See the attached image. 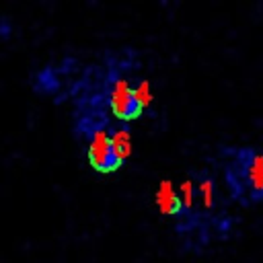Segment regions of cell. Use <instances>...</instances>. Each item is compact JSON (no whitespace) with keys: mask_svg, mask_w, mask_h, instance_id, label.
Masks as SVG:
<instances>
[{"mask_svg":"<svg viewBox=\"0 0 263 263\" xmlns=\"http://www.w3.org/2000/svg\"><path fill=\"white\" fill-rule=\"evenodd\" d=\"M224 179L240 203H263V152L255 146H224Z\"/></svg>","mask_w":263,"mask_h":263,"instance_id":"obj_1","label":"cell"},{"mask_svg":"<svg viewBox=\"0 0 263 263\" xmlns=\"http://www.w3.org/2000/svg\"><path fill=\"white\" fill-rule=\"evenodd\" d=\"M103 95H105V101L111 113L123 123L134 121L144 113V105L138 99L136 86L129 82L127 76H123V72L117 66H109L107 76H105Z\"/></svg>","mask_w":263,"mask_h":263,"instance_id":"obj_2","label":"cell"},{"mask_svg":"<svg viewBox=\"0 0 263 263\" xmlns=\"http://www.w3.org/2000/svg\"><path fill=\"white\" fill-rule=\"evenodd\" d=\"M80 129L86 144L84 152H86L88 164L101 175L115 173L123 164V160L113 148L109 127H105V123H95L92 119H86L80 123Z\"/></svg>","mask_w":263,"mask_h":263,"instance_id":"obj_3","label":"cell"},{"mask_svg":"<svg viewBox=\"0 0 263 263\" xmlns=\"http://www.w3.org/2000/svg\"><path fill=\"white\" fill-rule=\"evenodd\" d=\"M154 201H156L158 212L164 214V216L177 218V216H183V214H185L179 191H177V189L173 187V183L166 181V179L160 181V185H158V189H156V193H154Z\"/></svg>","mask_w":263,"mask_h":263,"instance_id":"obj_4","label":"cell"},{"mask_svg":"<svg viewBox=\"0 0 263 263\" xmlns=\"http://www.w3.org/2000/svg\"><path fill=\"white\" fill-rule=\"evenodd\" d=\"M109 134H111V142H113L115 152H117L119 158L125 162V158H127L129 152H132V140H129V129H127V125H115V127L109 129Z\"/></svg>","mask_w":263,"mask_h":263,"instance_id":"obj_5","label":"cell"},{"mask_svg":"<svg viewBox=\"0 0 263 263\" xmlns=\"http://www.w3.org/2000/svg\"><path fill=\"white\" fill-rule=\"evenodd\" d=\"M37 82H41L39 86H35V90L37 92H41V95H51L55 88H58V74H55V70L53 68H43V70H39L37 72V78H35V84Z\"/></svg>","mask_w":263,"mask_h":263,"instance_id":"obj_6","label":"cell"}]
</instances>
